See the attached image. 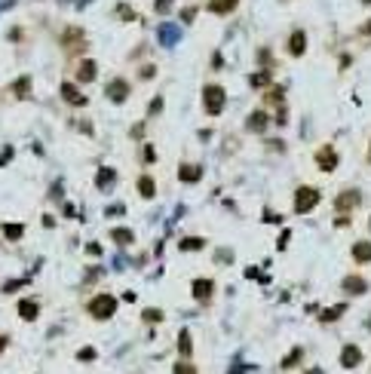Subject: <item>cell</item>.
<instances>
[{"instance_id":"28","label":"cell","mask_w":371,"mask_h":374,"mask_svg":"<svg viewBox=\"0 0 371 374\" xmlns=\"http://www.w3.org/2000/svg\"><path fill=\"white\" fill-rule=\"evenodd\" d=\"M12 92H15V95H21V98H25V95H28V92H31V77H18V80H15V83H12Z\"/></svg>"},{"instance_id":"18","label":"cell","mask_w":371,"mask_h":374,"mask_svg":"<svg viewBox=\"0 0 371 374\" xmlns=\"http://www.w3.org/2000/svg\"><path fill=\"white\" fill-rule=\"evenodd\" d=\"M178 178H181L184 184H193V181H200V178H203V169H200V166H187V163H184V166L178 169Z\"/></svg>"},{"instance_id":"36","label":"cell","mask_w":371,"mask_h":374,"mask_svg":"<svg viewBox=\"0 0 371 374\" xmlns=\"http://www.w3.org/2000/svg\"><path fill=\"white\" fill-rule=\"evenodd\" d=\"M141 316H144L147 322H160V319H163V313H160V310H154V307H150V310H144Z\"/></svg>"},{"instance_id":"2","label":"cell","mask_w":371,"mask_h":374,"mask_svg":"<svg viewBox=\"0 0 371 374\" xmlns=\"http://www.w3.org/2000/svg\"><path fill=\"white\" fill-rule=\"evenodd\" d=\"M224 104H227L224 86L209 83V86L203 89V107H206V114H209V117H218V114H224Z\"/></svg>"},{"instance_id":"48","label":"cell","mask_w":371,"mask_h":374,"mask_svg":"<svg viewBox=\"0 0 371 374\" xmlns=\"http://www.w3.org/2000/svg\"><path fill=\"white\" fill-rule=\"evenodd\" d=\"M368 163H371V144H368Z\"/></svg>"},{"instance_id":"24","label":"cell","mask_w":371,"mask_h":374,"mask_svg":"<svg viewBox=\"0 0 371 374\" xmlns=\"http://www.w3.org/2000/svg\"><path fill=\"white\" fill-rule=\"evenodd\" d=\"M344 313H347V304H338V307H329L319 319H322V322H335V319H341Z\"/></svg>"},{"instance_id":"40","label":"cell","mask_w":371,"mask_h":374,"mask_svg":"<svg viewBox=\"0 0 371 374\" xmlns=\"http://www.w3.org/2000/svg\"><path fill=\"white\" fill-rule=\"evenodd\" d=\"M123 212H126V206H120V203H117V206H107V209H104V215H111V218H114V215H123Z\"/></svg>"},{"instance_id":"11","label":"cell","mask_w":371,"mask_h":374,"mask_svg":"<svg viewBox=\"0 0 371 374\" xmlns=\"http://www.w3.org/2000/svg\"><path fill=\"white\" fill-rule=\"evenodd\" d=\"M341 289H344L347 295H365V292H368V279L353 273V276H344V285H341Z\"/></svg>"},{"instance_id":"47","label":"cell","mask_w":371,"mask_h":374,"mask_svg":"<svg viewBox=\"0 0 371 374\" xmlns=\"http://www.w3.org/2000/svg\"><path fill=\"white\" fill-rule=\"evenodd\" d=\"M3 347H6V338H0V350H3Z\"/></svg>"},{"instance_id":"9","label":"cell","mask_w":371,"mask_h":374,"mask_svg":"<svg viewBox=\"0 0 371 374\" xmlns=\"http://www.w3.org/2000/svg\"><path fill=\"white\" fill-rule=\"evenodd\" d=\"M190 292H193V298H197L200 304H206V301L215 298V282H212V279H193Z\"/></svg>"},{"instance_id":"12","label":"cell","mask_w":371,"mask_h":374,"mask_svg":"<svg viewBox=\"0 0 371 374\" xmlns=\"http://www.w3.org/2000/svg\"><path fill=\"white\" fill-rule=\"evenodd\" d=\"M267 123H270V117H267V111H264V107L252 111V114H249V120H246L249 132H264V129H267Z\"/></svg>"},{"instance_id":"13","label":"cell","mask_w":371,"mask_h":374,"mask_svg":"<svg viewBox=\"0 0 371 374\" xmlns=\"http://www.w3.org/2000/svg\"><path fill=\"white\" fill-rule=\"evenodd\" d=\"M114 184H117V169L101 166V169H98V175H95V187H98V190H111Z\"/></svg>"},{"instance_id":"6","label":"cell","mask_w":371,"mask_h":374,"mask_svg":"<svg viewBox=\"0 0 371 374\" xmlns=\"http://www.w3.org/2000/svg\"><path fill=\"white\" fill-rule=\"evenodd\" d=\"M286 49H289L292 58H301V55L307 52V34H304L301 28H295V31L289 34V40H286Z\"/></svg>"},{"instance_id":"23","label":"cell","mask_w":371,"mask_h":374,"mask_svg":"<svg viewBox=\"0 0 371 374\" xmlns=\"http://www.w3.org/2000/svg\"><path fill=\"white\" fill-rule=\"evenodd\" d=\"M249 83H252V89H270V86H273V83H270V71H258V74H252Z\"/></svg>"},{"instance_id":"32","label":"cell","mask_w":371,"mask_h":374,"mask_svg":"<svg viewBox=\"0 0 371 374\" xmlns=\"http://www.w3.org/2000/svg\"><path fill=\"white\" fill-rule=\"evenodd\" d=\"M181 249L184 252H197V249H203V239H181Z\"/></svg>"},{"instance_id":"45","label":"cell","mask_w":371,"mask_h":374,"mask_svg":"<svg viewBox=\"0 0 371 374\" xmlns=\"http://www.w3.org/2000/svg\"><path fill=\"white\" fill-rule=\"evenodd\" d=\"M362 34H371V18L365 21V25H362Z\"/></svg>"},{"instance_id":"26","label":"cell","mask_w":371,"mask_h":374,"mask_svg":"<svg viewBox=\"0 0 371 374\" xmlns=\"http://www.w3.org/2000/svg\"><path fill=\"white\" fill-rule=\"evenodd\" d=\"M3 236L15 243V239H21V236H25V227H21V224H3Z\"/></svg>"},{"instance_id":"38","label":"cell","mask_w":371,"mask_h":374,"mask_svg":"<svg viewBox=\"0 0 371 374\" xmlns=\"http://www.w3.org/2000/svg\"><path fill=\"white\" fill-rule=\"evenodd\" d=\"M154 6H157V12H160V15H166V12L172 9V0H157Z\"/></svg>"},{"instance_id":"35","label":"cell","mask_w":371,"mask_h":374,"mask_svg":"<svg viewBox=\"0 0 371 374\" xmlns=\"http://www.w3.org/2000/svg\"><path fill=\"white\" fill-rule=\"evenodd\" d=\"M154 74H157V68H154V64H144V68H138V77H141V80H150Z\"/></svg>"},{"instance_id":"17","label":"cell","mask_w":371,"mask_h":374,"mask_svg":"<svg viewBox=\"0 0 371 374\" xmlns=\"http://www.w3.org/2000/svg\"><path fill=\"white\" fill-rule=\"evenodd\" d=\"M15 310H18V316H21V319H28V322H34V319H37V313H40L37 301H18V304H15Z\"/></svg>"},{"instance_id":"29","label":"cell","mask_w":371,"mask_h":374,"mask_svg":"<svg viewBox=\"0 0 371 374\" xmlns=\"http://www.w3.org/2000/svg\"><path fill=\"white\" fill-rule=\"evenodd\" d=\"M258 64H261V71H270V68H273V55H270V49H258Z\"/></svg>"},{"instance_id":"41","label":"cell","mask_w":371,"mask_h":374,"mask_svg":"<svg viewBox=\"0 0 371 374\" xmlns=\"http://www.w3.org/2000/svg\"><path fill=\"white\" fill-rule=\"evenodd\" d=\"M193 15H197V9H193V6L181 9V21H193Z\"/></svg>"},{"instance_id":"33","label":"cell","mask_w":371,"mask_h":374,"mask_svg":"<svg viewBox=\"0 0 371 374\" xmlns=\"http://www.w3.org/2000/svg\"><path fill=\"white\" fill-rule=\"evenodd\" d=\"M77 359H80V362H92V359H95V350H92V347H83V350L77 353Z\"/></svg>"},{"instance_id":"8","label":"cell","mask_w":371,"mask_h":374,"mask_svg":"<svg viewBox=\"0 0 371 374\" xmlns=\"http://www.w3.org/2000/svg\"><path fill=\"white\" fill-rule=\"evenodd\" d=\"M107 98L117 101V104H123V101L129 98V83H126L123 77H114V80L107 83Z\"/></svg>"},{"instance_id":"14","label":"cell","mask_w":371,"mask_h":374,"mask_svg":"<svg viewBox=\"0 0 371 374\" xmlns=\"http://www.w3.org/2000/svg\"><path fill=\"white\" fill-rule=\"evenodd\" d=\"M350 255H353L356 264H371V239H359Z\"/></svg>"},{"instance_id":"3","label":"cell","mask_w":371,"mask_h":374,"mask_svg":"<svg viewBox=\"0 0 371 374\" xmlns=\"http://www.w3.org/2000/svg\"><path fill=\"white\" fill-rule=\"evenodd\" d=\"M117 313V298L114 295H95L89 301V316L92 319H111Z\"/></svg>"},{"instance_id":"19","label":"cell","mask_w":371,"mask_h":374,"mask_svg":"<svg viewBox=\"0 0 371 374\" xmlns=\"http://www.w3.org/2000/svg\"><path fill=\"white\" fill-rule=\"evenodd\" d=\"M282 95H286V89H282V86H270V89H267V95H264V107H270V104L286 107V104H282Z\"/></svg>"},{"instance_id":"1","label":"cell","mask_w":371,"mask_h":374,"mask_svg":"<svg viewBox=\"0 0 371 374\" xmlns=\"http://www.w3.org/2000/svg\"><path fill=\"white\" fill-rule=\"evenodd\" d=\"M319 200H322L319 187L301 184V187H295V203H292V209H295L298 215H310V212H313V209L319 206Z\"/></svg>"},{"instance_id":"37","label":"cell","mask_w":371,"mask_h":374,"mask_svg":"<svg viewBox=\"0 0 371 374\" xmlns=\"http://www.w3.org/2000/svg\"><path fill=\"white\" fill-rule=\"evenodd\" d=\"M21 285H25V279H9V282L3 285V292L9 295V292H15V289H21Z\"/></svg>"},{"instance_id":"44","label":"cell","mask_w":371,"mask_h":374,"mask_svg":"<svg viewBox=\"0 0 371 374\" xmlns=\"http://www.w3.org/2000/svg\"><path fill=\"white\" fill-rule=\"evenodd\" d=\"M289 236H292V233H289V230H286V233H282V236H279V243H276V249H286V246H289Z\"/></svg>"},{"instance_id":"43","label":"cell","mask_w":371,"mask_h":374,"mask_svg":"<svg viewBox=\"0 0 371 374\" xmlns=\"http://www.w3.org/2000/svg\"><path fill=\"white\" fill-rule=\"evenodd\" d=\"M144 160H147V163H154V160H157V153H154V147H150V144H144Z\"/></svg>"},{"instance_id":"30","label":"cell","mask_w":371,"mask_h":374,"mask_svg":"<svg viewBox=\"0 0 371 374\" xmlns=\"http://www.w3.org/2000/svg\"><path fill=\"white\" fill-rule=\"evenodd\" d=\"M111 236H114L117 246H129V243H132V230H126V227H123V230H114Z\"/></svg>"},{"instance_id":"5","label":"cell","mask_w":371,"mask_h":374,"mask_svg":"<svg viewBox=\"0 0 371 374\" xmlns=\"http://www.w3.org/2000/svg\"><path fill=\"white\" fill-rule=\"evenodd\" d=\"M356 206H362V190H356V187H347L344 193L335 196V212L338 215H350Z\"/></svg>"},{"instance_id":"15","label":"cell","mask_w":371,"mask_h":374,"mask_svg":"<svg viewBox=\"0 0 371 374\" xmlns=\"http://www.w3.org/2000/svg\"><path fill=\"white\" fill-rule=\"evenodd\" d=\"M95 77H98V64L95 61H80L77 64V80L80 83H92Z\"/></svg>"},{"instance_id":"46","label":"cell","mask_w":371,"mask_h":374,"mask_svg":"<svg viewBox=\"0 0 371 374\" xmlns=\"http://www.w3.org/2000/svg\"><path fill=\"white\" fill-rule=\"evenodd\" d=\"M307 374H325L322 368H307Z\"/></svg>"},{"instance_id":"39","label":"cell","mask_w":371,"mask_h":374,"mask_svg":"<svg viewBox=\"0 0 371 374\" xmlns=\"http://www.w3.org/2000/svg\"><path fill=\"white\" fill-rule=\"evenodd\" d=\"M160 111H163V98H160V95H157V98H154V101H150V117H157V114H160Z\"/></svg>"},{"instance_id":"34","label":"cell","mask_w":371,"mask_h":374,"mask_svg":"<svg viewBox=\"0 0 371 374\" xmlns=\"http://www.w3.org/2000/svg\"><path fill=\"white\" fill-rule=\"evenodd\" d=\"M117 15H120V18H126V21H132V18H135V15H132V9H129L126 3H120V6H117Z\"/></svg>"},{"instance_id":"42","label":"cell","mask_w":371,"mask_h":374,"mask_svg":"<svg viewBox=\"0 0 371 374\" xmlns=\"http://www.w3.org/2000/svg\"><path fill=\"white\" fill-rule=\"evenodd\" d=\"M212 68H215V71H218V68H224V58H221V52H215V55H212Z\"/></svg>"},{"instance_id":"7","label":"cell","mask_w":371,"mask_h":374,"mask_svg":"<svg viewBox=\"0 0 371 374\" xmlns=\"http://www.w3.org/2000/svg\"><path fill=\"white\" fill-rule=\"evenodd\" d=\"M362 359H365V356H362V347H356V344H347V347L341 350V356H338V362H341L344 368H350V371L359 368Z\"/></svg>"},{"instance_id":"22","label":"cell","mask_w":371,"mask_h":374,"mask_svg":"<svg viewBox=\"0 0 371 374\" xmlns=\"http://www.w3.org/2000/svg\"><path fill=\"white\" fill-rule=\"evenodd\" d=\"M157 37H160V43H163V46H166V43L172 46V43L178 40V28H172V25H160V31H157Z\"/></svg>"},{"instance_id":"10","label":"cell","mask_w":371,"mask_h":374,"mask_svg":"<svg viewBox=\"0 0 371 374\" xmlns=\"http://www.w3.org/2000/svg\"><path fill=\"white\" fill-rule=\"evenodd\" d=\"M61 98H64L68 104H74V107H86V104H89V98H86L74 83H61Z\"/></svg>"},{"instance_id":"31","label":"cell","mask_w":371,"mask_h":374,"mask_svg":"<svg viewBox=\"0 0 371 374\" xmlns=\"http://www.w3.org/2000/svg\"><path fill=\"white\" fill-rule=\"evenodd\" d=\"M172 374H197V368L190 365V359H178L175 368H172Z\"/></svg>"},{"instance_id":"21","label":"cell","mask_w":371,"mask_h":374,"mask_svg":"<svg viewBox=\"0 0 371 374\" xmlns=\"http://www.w3.org/2000/svg\"><path fill=\"white\" fill-rule=\"evenodd\" d=\"M233 6H239V0H209V12L215 15H227Z\"/></svg>"},{"instance_id":"25","label":"cell","mask_w":371,"mask_h":374,"mask_svg":"<svg viewBox=\"0 0 371 374\" xmlns=\"http://www.w3.org/2000/svg\"><path fill=\"white\" fill-rule=\"evenodd\" d=\"M138 193H141L144 200H154V193H157V190H154V181H150L147 175H144V178H138Z\"/></svg>"},{"instance_id":"20","label":"cell","mask_w":371,"mask_h":374,"mask_svg":"<svg viewBox=\"0 0 371 374\" xmlns=\"http://www.w3.org/2000/svg\"><path fill=\"white\" fill-rule=\"evenodd\" d=\"M178 353H181V359H190V353H193V341H190V332L187 328L178 332Z\"/></svg>"},{"instance_id":"4","label":"cell","mask_w":371,"mask_h":374,"mask_svg":"<svg viewBox=\"0 0 371 374\" xmlns=\"http://www.w3.org/2000/svg\"><path fill=\"white\" fill-rule=\"evenodd\" d=\"M313 163H316L322 172H335V169L341 166V153H338L335 144H322V147L313 153Z\"/></svg>"},{"instance_id":"27","label":"cell","mask_w":371,"mask_h":374,"mask_svg":"<svg viewBox=\"0 0 371 374\" xmlns=\"http://www.w3.org/2000/svg\"><path fill=\"white\" fill-rule=\"evenodd\" d=\"M301 356H304V350H301V347H295V350H292V353H289V356H286V359H282L279 365H282V368L289 371V368H295V365L301 362Z\"/></svg>"},{"instance_id":"16","label":"cell","mask_w":371,"mask_h":374,"mask_svg":"<svg viewBox=\"0 0 371 374\" xmlns=\"http://www.w3.org/2000/svg\"><path fill=\"white\" fill-rule=\"evenodd\" d=\"M61 37H64L61 43H64V46H71V49H83V43H86V40H83L86 34H83L80 28H68V31H64Z\"/></svg>"}]
</instances>
